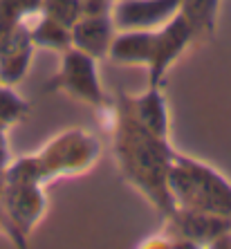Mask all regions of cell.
I'll return each mask as SVG.
<instances>
[{
  "mask_svg": "<svg viewBox=\"0 0 231 249\" xmlns=\"http://www.w3.org/2000/svg\"><path fill=\"white\" fill-rule=\"evenodd\" d=\"M130 106H133L130 115H133L148 133H153L160 139L166 137V110H164V101H162V97H160V90H157V88H150V92H146L142 99L130 101Z\"/></svg>",
  "mask_w": 231,
  "mask_h": 249,
  "instance_id": "8992f818",
  "label": "cell"
},
{
  "mask_svg": "<svg viewBox=\"0 0 231 249\" xmlns=\"http://www.w3.org/2000/svg\"><path fill=\"white\" fill-rule=\"evenodd\" d=\"M193 29H191L189 20L179 14L175 20L166 25V27L155 34V47H153V56H150V88H157L160 76L164 74V70L168 68V63L182 52V47L186 45V41L191 38Z\"/></svg>",
  "mask_w": 231,
  "mask_h": 249,
  "instance_id": "277c9868",
  "label": "cell"
},
{
  "mask_svg": "<svg viewBox=\"0 0 231 249\" xmlns=\"http://www.w3.org/2000/svg\"><path fill=\"white\" fill-rule=\"evenodd\" d=\"M166 184L173 197L191 211L231 213V186L204 164L171 153Z\"/></svg>",
  "mask_w": 231,
  "mask_h": 249,
  "instance_id": "6da1fadb",
  "label": "cell"
},
{
  "mask_svg": "<svg viewBox=\"0 0 231 249\" xmlns=\"http://www.w3.org/2000/svg\"><path fill=\"white\" fill-rule=\"evenodd\" d=\"M94 155H97V144L90 137H83L81 133L61 135L52 146H47L45 155L36 162L38 166H34V173L41 168H45L47 173L83 168L92 162Z\"/></svg>",
  "mask_w": 231,
  "mask_h": 249,
  "instance_id": "3957f363",
  "label": "cell"
},
{
  "mask_svg": "<svg viewBox=\"0 0 231 249\" xmlns=\"http://www.w3.org/2000/svg\"><path fill=\"white\" fill-rule=\"evenodd\" d=\"M52 88H58L63 92L72 94L76 99H83L88 104H101L104 94L97 81V72H94V58L83 50L68 52L63 58V68L56 74V81Z\"/></svg>",
  "mask_w": 231,
  "mask_h": 249,
  "instance_id": "7a4b0ae2",
  "label": "cell"
},
{
  "mask_svg": "<svg viewBox=\"0 0 231 249\" xmlns=\"http://www.w3.org/2000/svg\"><path fill=\"white\" fill-rule=\"evenodd\" d=\"M182 0H128L117 7V25L128 29H148L171 18Z\"/></svg>",
  "mask_w": 231,
  "mask_h": 249,
  "instance_id": "5b68a950",
  "label": "cell"
},
{
  "mask_svg": "<svg viewBox=\"0 0 231 249\" xmlns=\"http://www.w3.org/2000/svg\"><path fill=\"white\" fill-rule=\"evenodd\" d=\"M74 43L79 45V50L88 52L90 56H97V54L106 52L110 41V23L106 18H88L74 27V34H72Z\"/></svg>",
  "mask_w": 231,
  "mask_h": 249,
  "instance_id": "52a82bcc",
  "label": "cell"
}]
</instances>
